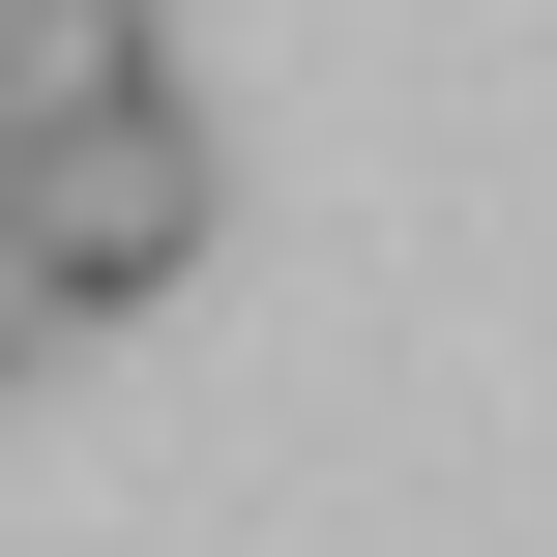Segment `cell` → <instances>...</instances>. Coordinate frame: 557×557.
<instances>
[{
	"instance_id": "3",
	"label": "cell",
	"mask_w": 557,
	"mask_h": 557,
	"mask_svg": "<svg viewBox=\"0 0 557 557\" xmlns=\"http://www.w3.org/2000/svg\"><path fill=\"white\" fill-rule=\"evenodd\" d=\"M0 117H29V0H0Z\"/></svg>"
},
{
	"instance_id": "1",
	"label": "cell",
	"mask_w": 557,
	"mask_h": 557,
	"mask_svg": "<svg viewBox=\"0 0 557 557\" xmlns=\"http://www.w3.org/2000/svg\"><path fill=\"white\" fill-rule=\"evenodd\" d=\"M206 206H235V176H206L176 88H59V117L0 147V264H29V323H147V294L206 264Z\"/></svg>"
},
{
	"instance_id": "2",
	"label": "cell",
	"mask_w": 557,
	"mask_h": 557,
	"mask_svg": "<svg viewBox=\"0 0 557 557\" xmlns=\"http://www.w3.org/2000/svg\"><path fill=\"white\" fill-rule=\"evenodd\" d=\"M29 352H59V323H29V264H0V382H29Z\"/></svg>"
}]
</instances>
